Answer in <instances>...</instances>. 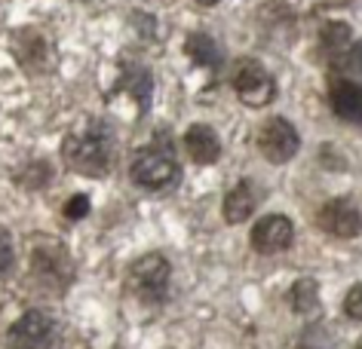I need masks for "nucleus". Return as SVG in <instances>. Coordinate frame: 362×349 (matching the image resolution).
Segmentation results:
<instances>
[{
  "mask_svg": "<svg viewBox=\"0 0 362 349\" xmlns=\"http://www.w3.org/2000/svg\"><path fill=\"white\" fill-rule=\"evenodd\" d=\"M197 4H203V6H215L218 0H197Z\"/></svg>",
  "mask_w": 362,
  "mask_h": 349,
  "instance_id": "nucleus-21",
  "label": "nucleus"
},
{
  "mask_svg": "<svg viewBox=\"0 0 362 349\" xmlns=\"http://www.w3.org/2000/svg\"><path fill=\"white\" fill-rule=\"evenodd\" d=\"M86 214H89V196H83V193L71 196V202L65 205V218L68 221H80V218H86Z\"/></svg>",
  "mask_w": 362,
  "mask_h": 349,
  "instance_id": "nucleus-18",
  "label": "nucleus"
},
{
  "mask_svg": "<svg viewBox=\"0 0 362 349\" xmlns=\"http://www.w3.org/2000/svg\"><path fill=\"white\" fill-rule=\"evenodd\" d=\"M185 150L187 157L194 159L197 166H212L215 159L221 157V138L218 132L206 123H194L191 129L185 132Z\"/></svg>",
  "mask_w": 362,
  "mask_h": 349,
  "instance_id": "nucleus-11",
  "label": "nucleus"
},
{
  "mask_svg": "<svg viewBox=\"0 0 362 349\" xmlns=\"http://www.w3.org/2000/svg\"><path fill=\"white\" fill-rule=\"evenodd\" d=\"M255 187L252 181H240L237 187H230L228 196H224V221L228 224H243L246 218H252L255 212Z\"/></svg>",
  "mask_w": 362,
  "mask_h": 349,
  "instance_id": "nucleus-12",
  "label": "nucleus"
},
{
  "mask_svg": "<svg viewBox=\"0 0 362 349\" xmlns=\"http://www.w3.org/2000/svg\"><path fill=\"white\" fill-rule=\"evenodd\" d=\"M185 52L197 61V65H203L209 71H218V65H221L218 47H215V40L209 37V34H203V31H194L191 37L185 40Z\"/></svg>",
  "mask_w": 362,
  "mask_h": 349,
  "instance_id": "nucleus-13",
  "label": "nucleus"
},
{
  "mask_svg": "<svg viewBox=\"0 0 362 349\" xmlns=\"http://www.w3.org/2000/svg\"><path fill=\"white\" fill-rule=\"evenodd\" d=\"M13 270V243H10V230H4V276H10Z\"/></svg>",
  "mask_w": 362,
  "mask_h": 349,
  "instance_id": "nucleus-20",
  "label": "nucleus"
},
{
  "mask_svg": "<svg viewBox=\"0 0 362 349\" xmlns=\"http://www.w3.org/2000/svg\"><path fill=\"white\" fill-rule=\"evenodd\" d=\"M356 349H362V340H359V346H356Z\"/></svg>",
  "mask_w": 362,
  "mask_h": 349,
  "instance_id": "nucleus-22",
  "label": "nucleus"
},
{
  "mask_svg": "<svg viewBox=\"0 0 362 349\" xmlns=\"http://www.w3.org/2000/svg\"><path fill=\"white\" fill-rule=\"evenodd\" d=\"M316 224H320L322 233L329 236H338V239H353L362 233V214L359 209L353 205L347 196H338V200H329L320 205L316 212Z\"/></svg>",
  "mask_w": 362,
  "mask_h": 349,
  "instance_id": "nucleus-8",
  "label": "nucleus"
},
{
  "mask_svg": "<svg viewBox=\"0 0 362 349\" xmlns=\"http://www.w3.org/2000/svg\"><path fill=\"white\" fill-rule=\"evenodd\" d=\"M230 86H233V92L240 95V102L249 104V107H264V104L274 102V95H276L270 71L255 59H243L233 65Z\"/></svg>",
  "mask_w": 362,
  "mask_h": 349,
  "instance_id": "nucleus-4",
  "label": "nucleus"
},
{
  "mask_svg": "<svg viewBox=\"0 0 362 349\" xmlns=\"http://www.w3.org/2000/svg\"><path fill=\"white\" fill-rule=\"evenodd\" d=\"M6 340H10V349H56L59 325L47 312L28 310L19 322H13Z\"/></svg>",
  "mask_w": 362,
  "mask_h": 349,
  "instance_id": "nucleus-5",
  "label": "nucleus"
},
{
  "mask_svg": "<svg viewBox=\"0 0 362 349\" xmlns=\"http://www.w3.org/2000/svg\"><path fill=\"white\" fill-rule=\"evenodd\" d=\"M320 40H322V47H325V49L338 52V49H344V47L350 43V28H347L344 22H329V25H322Z\"/></svg>",
  "mask_w": 362,
  "mask_h": 349,
  "instance_id": "nucleus-16",
  "label": "nucleus"
},
{
  "mask_svg": "<svg viewBox=\"0 0 362 349\" xmlns=\"http://www.w3.org/2000/svg\"><path fill=\"white\" fill-rule=\"evenodd\" d=\"M288 298H292V310L298 316H310L320 307V294H316V282L313 279H298L292 285V291H288Z\"/></svg>",
  "mask_w": 362,
  "mask_h": 349,
  "instance_id": "nucleus-15",
  "label": "nucleus"
},
{
  "mask_svg": "<svg viewBox=\"0 0 362 349\" xmlns=\"http://www.w3.org/2000/svg\"><path fill=\"white\" fill-rule=\"evenodd\" d=\"M169 279H172L169 261L160 252H151L129 267L126 288H129V294H135L141 303H160L169 291Z\"/></svg>",
  "mask_w": 362,
  "mask_h": 349,
  "instance_id": "nucleus-3",
  "label": "nucleus"
},
{
  "mask_svg": "<svg viewBox=\"0 0 362 349\" xmlns=\"http://www.w3.org/2000/svg\"><path fill=\"white\" fill-rule=\"evenodd\" d=\"M120 86L135 98V102H139V111H141V114L148 111V104H151V86H153L148 71L139 68V65H135V68H126L123 77H120Z\"/></svg>",
  "mask_w": 362,
  "mask_h": 349,
  "instance_id": "nucleus-14",
  "label": "nucleus"
},
{
  "mask_svg": "<svg viewBox=\"0 0 362 349\" xmlns=\"http://www.w3.org/2000/svg\"><path fill=\"white\" fill-rule=\"evenodd\" d=\"M62 154L74 172L102 178L114 166V135L102 120H86L62 141Z\"/></svg>",
  "mask_w": 362,
  "mask_h": 349,
  "instance_id": "nucleus-1",
  "label": "nucleus"
},
{
  "mask_svg": "<svg viewBox=\"0 0 362 349\" xmlns=\"http://www.w3.org/2000/svg\"><path fill=\"white\" fill-rule=\"evenodd\" d=\"M252 239V248L258 255H276V252H286L295 239V227L286 214H264L255 227L249 233Z\"/></svg>",
  "mask_w": 362,
  "mask_h": 349,
  "instance_id": "nucleus-9",
  "label": "nucleus"
},
{
  "mask_svg": "<svg viewBox=\"0 0 362 349\" xmlns=\"http://www.w3.org/2000/svg\"><path fill=\"white\" fill-rule=\"evenodd\" d=\"M344 312H347L350 319H362V285H353L347 291V298H344Z\"/></svg>",
  "mask_w": 362,
  "mask_h": 349,
  "instance_id": "nucleus-19",
  "label": "nucleus"
},
{
  "mask_svg": "<svg viewBox=\"0 0 362 349\" xmlns=\"http://www.w3.org/2000/svg\"><path fill=\"white\" fill-rule=\"evenodd\" d=\"M31 270L40 282L52 285V288H65L71 282V273H74V264H71L65 245L40 243V245H34V252H31Z\"/></svg>",
  "mask_w": 362,
  "mask_h": 349,
  "instance_id": "nucleus-7",
  "label": "nucleus"
},
{
  "mask_svg": "<svg viewBox=\"0 0 362 349\" xmlns=\"http://www.w3.org/2000/svg\"><path fill=\"white\" fill-rule=\"evenodd\" d=\"M329 102H332V111L344 123H353V126L362 123V86L359 83H353L347 77H334L329 83Z\"/></svg>",
  "mask_w": 362,
  "mask_h": 349,
  "instance_id": "nucleus-10",
  "label": "nucleus"
},
{
  "mask_svg": "<svg viewBox=\"0 0 362 349\" xmlns=\"http://www.w3.org/2000/svg\"><path fill=\"white\" fill-rule=\"evenodd\" d=\"M341 68L347 71V74H353V77H359V80H362V40L356 43V47H350V49H347V56H344Z\"/></svg>",
  "mask_w": 362,
  "mask_h": 349,
  "instance_id": "nucleus-17",
  "label": "nucleus"
},
{
  "mask_svg": "<svg viewBox=\"0 0 362 349\" xmlns=\"http://www.w3.org/2000/svg\"><path fill=\"white\" fill-rule=\"evenodd\" d=\"M255 141H258L261 157L274 166L288 163V159L298 154V147H301V138H298L295 126L286 120V116H270V120L261 123Z\"/></svg>",
  "mask_w": 362,
  "mask_h": 349,
  "instance_id": "nucleus-6",
  "label": "nucleus"
},
{
  "mask_svg": "<svg viewBox=\"0 0 362 349\" xmlns=\"http://www.w3.org/2000/svg\"><path fill=\"white\" fill-rule=\"evenodd\" d=\"M129 178L144 190H166L178 178V159L169 145H144L129 163Z\"/></svg>",
  "mask_w": 362,
  "mask_h": 349,
  "instance_id": "nucleus-2",
  "label": "nucleus"
}]
</instances>
